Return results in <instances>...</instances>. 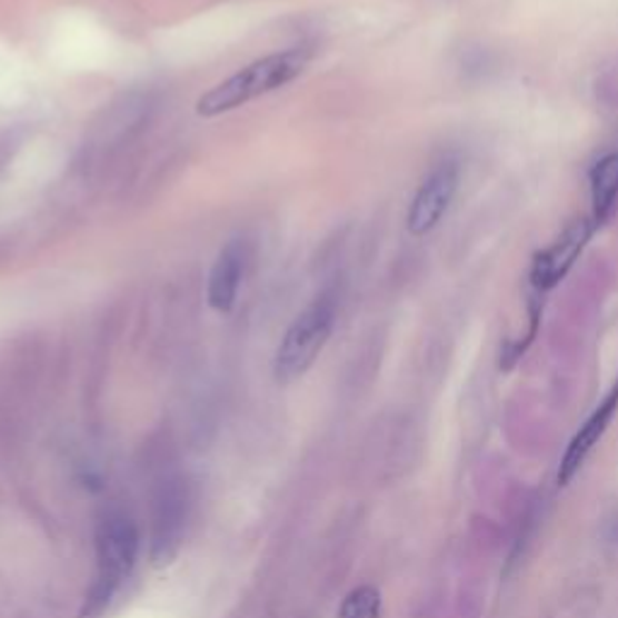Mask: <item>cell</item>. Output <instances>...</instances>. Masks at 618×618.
Returning <instances> with one entry per match:
<instances>
[{"label": "cell", "mask_w": 618, "mask_h": 618, "mask_svg": "<svg viewBox=\"0 0 618 618\" xmlns=\"http://www.w3.org/2000/svg\"><path fill=\"white\" fill-rule=\"evenodd\" d=\"M307 51L302 49H290L283 53H271L263 59L249 63L247 68L237 70L235 76L222 80L210 92H206L199 102H196V111L201 117H220L225 111H232L237 107H245L247 102L257 100L261 94H269L278 88L288 86L290 80L298 78L305 66H307Z\"/></svg>", "instance_id": "1"}, {"label": "cell", "mask_w": 618, "mask_h": 618, "mask_svg": "<svg viewBox=\"0 0 618 618\" xmlns=\"http://www.w3.org/2000/svg\"><path fill=\"white\" fill-rule=\"evenodd\" d=\"M140 537L129 517L121 512H109L97 527V572L86 599L82 618H97L114 599L123 580L129 578L138 558Z\"/></svg>", "instance_id": "2"}, {"label": "cell", "mask_w": 618, "mask_h": 618, "mask_svg": "<svg viewBox=\"0 0 618 618\" xmlns=\"http://www.w3.org/2000/svg\"><path fill=\"white\" fill-rule=\"evenodd\" d=\"M336 309H339L336 295L321 292L319 298H315L295 317L283 341L278 346L273 362V375L280 385L295 382V379L312 368L333 331Z\"/></svg>", "instance_id": "3"}, {"label": "cell", "mask_w": 618, "mask_h": 618, "mask_svg": "<svg viewBox=\"0 0 618 618\" xmlns=\"http://www.w3.org/2000/svg\"><path fill=\"white\" fill-rule=\"evenodd\" d=\"M459 187V167L455 162H440L420 185L409 208L411 235H426L442 220Z\"/></svg>", "instance_id": "4"}, {"label": "cell", "mask_w": 618, "mask_h": 618, "mask_svg": "<svg viewBox=\"0 0 618 618\" xmlns=\"http://www.w3.org/2000/svg\"><path fill=\"white\" fill-rule=\"evenodd\" d=\"M592 228H595V222L587 218L572 220L564 230V235H560L549 249L541 251L537 261H534V269H531L534 286L541 290L554 288L558 280L570 271L575 259L580 257V251L585 249L589 235H592Z\"/></svg>", "instance_id": "5"}, {"label": "cell", "mask_w": 618, "mask_h": 618, "mask_svg": "<svg viewBox=\"0 0 618 618\" xmlns=\"http://www.w3.org/2000/svg\"><path fill=\"white\" fill-rule=\"evenodd\" d=\"M249 263V247L242 240H232L220 249V255L208 276V305L218 312H230Z\"/></svg>", "instance_id": "6"}, {"label": "cell", "mask_w": 618, "mask_h": 618, "mask_svg": "<svg viewBox=\"0 0 618 618\" xmlns=\"http://www.w3.org/2000/svg\"><path fill=\"white\" fill-rule=\"evenodd\" d=\"M616 409H618V382L611 387L607 399L599 403V409L592 416H589V420L582 426V430L572 438L564 461H560V471H558V484L560 486H566L575 476V471L582 467V461L589 455V449L597 445V440L601 438V432L607 430L609 420L614 418Z\"/></svg>", "instance_id": "7"}, {"label": "cell", "mask_w": 618, "mask_h": 618, "mask_svg": "<svg viewBox=\"0 0 618 618\" xmlns=\"http://www.w3.org/2000/svg\"><path fill=\"white\" fill-rule=\"evenodd\" d=\"M592 185V222H607L618 201V152L604 154L589 175Z\"/></svg>", "instance_id": "8"}, {"label": "cell", "mask_w": 618, "mask_h": 618, "mask_svg": "<svg viewBox=\"0 0 618 618\" xmlns=\"http://www.w3.org/2000/svg\"><path fill=\"white\" fill-rule=\"evenodd\" d=\"M379 611H382V597L375 587L362 585L343 599L339 618H379Z\"/></svg>", "instance_id": "9"}]
</instances>
